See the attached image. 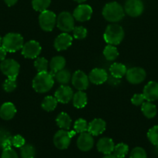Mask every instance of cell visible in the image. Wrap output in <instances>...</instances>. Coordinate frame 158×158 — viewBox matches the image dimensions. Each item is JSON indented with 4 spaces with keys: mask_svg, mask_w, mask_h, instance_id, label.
Instances as JSON below:
<instances>
[{
    "mask_svg": "<svg viewBox=\"0 0 158 158\" xmlns=\"http://www.w3.org/2000/svg\"><path fill=\"white\" fill-rule=\"evenodd\" d=\"M54 83V76L50 73L39 72L33 80V87L36 92L43 94L50 90Z\"/></svg>",
    "mask_w": 158,
    "mask_h": 158,
    "instance_id": "obj_1",
    "label": "cell"
},
{
    "mask_svg": "<svg viewBox=\"0 0 158 158\" xmlns=\"http://www.w3.org/2000/svg\"><path fill=\"white\" fill-rule=\"evenodd\" d=\"M123 8L116 2L107 3L103 8L102 15L104 18L111 23H117L119 22L124 17Z\"/></svg>",
    "mask_w": 158,
    "mask_h": 158,
    "instance_id": "obj_2",
    "label": "cell"
},
{
    "mask_svg": "<svg viewBox=\"0 0 158 158\" xmlns=\"http://www.w3.org/2000/svg\"><path fill=\"white\" fill-rule=\"evenodd\" d=\"M124 38V30L118 24H110L107 26L104 33V40L108 44L119 45Z\"/></svg>",
    "mask_w": 158,
    "mask_h": 158,
    "instance_id": "obj_3",
    "label": "cell"
},
{
    "mask_svg": "<svg viewBox=\"0 0 158 158\" xmlns=\"http://www.w3.org/2000/svg\"><path fill=\"white\" fill-rule=\"evenodd\" d=\"M2 46L9 52H15L23 46V38L20 34L9 32L2 38Z\"/></svg>",
    "mask_w": 158,
    "mask_h": 158,
    "instance_id": "obj_4",
    "label": "cell"
},
{
    "mask_svg": "<svg viewBox=\"0 0 158 158\" xmlns=\"http://www.w3.org/2000/svg\"><path fill=\"white\" fill-rule=\"evenodd\" d=\"M76 131H68L67 130H60L54 137V146L59 150H65L69 147L71 140L75 136Z\"/></svg>",
    "mask_w": 158,
    "mask_h": 158,
    "instance_id": "obj_5",
    "label": "cell"
},
{
    "mask_svg": "<svg viewBox=\"0 0 158 158\" xmlns=\"http://www.w3.org/2000/svg\"><path fill=\"white\" fill-rule=\"evenodd\" d=\"M20 64L12 59H5L0 63V70L9 79L15 80L20 73Z\"/></svg>",
    "mask_w": 158,
    "mask_h": 158,
    "instance_id": "obj_6",
    "label": "cell"
},
{
    "mask_svg": "<svg viewBox=\"0 0 158 158\" xmlns=\"http://www.w3.org/2000/svg\"><path fill=\"white\" fill-rule=\"evenodd\" d=\"M39 23L43 30L50 32L54 29L57 23V16L54 12L49 10H45L40 12L39 16Z\"/></svg>",
    "mask_w": 158,
    "mask_h": 158,
    "instance_id": "obj_7",
    "label": "cell"
},
{
    "mask_svg": "<svg viewBox=\"0 0 158 158\" xmlns=\"http://www.w3.org/2000/svg\"><path fill=\"white\" fill-rule=\"evenodd\" d=\"M74 16L68 12H62L57 18V26L64 32H69L74 28Z\"/></svg>",
    "mask_w": 158,
    "mask_h": 158,
    "instance_id": "obj_8",
    "label": "cell"
},
{
    "mask_svg": "<svg viewBox=\"0 0 158 158\" xmlns=\"http://www.w3.org/2000/svg\"><path fill=\"white\" fill-rule=\"evenodd\" d=\"M21 49L23 56L28 59H35L40 54L41 46L38 42L35 40H30L23 44Z\"/></svg>",
    "mask_w": 158,
    "mask_h": 158,
    "instance_id": "obj_9",
    "label": "cell"
},
{
    "mask_svg": "<svg viewBox=\"0 0 158 158\" xmlns=\"http://www.w3.org/2000/svg\"><path fill=\"white\" fill-rule=\"evenodd\" d=\"M144 10L143 3L141 0H127L124 11L131 17H138Z\"/></svg>",
    "mask_w": 158,
    "mask_h": 158,
    "instance_id": "obj_10",
    "label": "cell"
},
{
    "mask_svg": "<svg viewBox=\"0 0 158 158\" xmlns=\"http://www.w3.org/2000/svg\"><path fill=\"white\" fill-rule=\"evenodd\" d=\"M126 80L132 84H139L144 81L147 77L145 70L141 67H133L128 69L125 73Z\"/></svg>",
    "mask_w": 158,
    "mask_h": 158,
    "instance_id": "obj_11",
    "label": "cell"
},
{
    "mask_svg": "<svg viewBox=\"0 0 158 158\" xmlns=\"http://www.w3.org/2000/svg\"><path fill=\"white\" fill-rule=\"evenodd\" d=\"M72 84L77 90H85L89 85L88 77L81 70H77L71 78Z\"/></svg>",
    "mask_w": 158,
    "mask_h": 158,
    "instance_id": "obj_12",
    "label": "cell"
},
{
    "mask_svg": "<svg viewBox=\"0 0 158 158\" xmlns=\"http://www.w3.org/2000/svg\"><path fill=\"white\" fill-rule=\"evenodd\" d=\"M92 14V9L90 6L85 4L79 5L74 11L73 16L79 22L88 21L91 19Z\"/></svg>",
    "mask_w": 158,
    "mask_h": 158,
    "instance_id": "obj_13",
    "label": "cell"
},
{
    "mask_svg": "<svg viewBox=\"0 0 158 158\" xmlns=\"http://www.w3.org/2000/svg\"><path fill=\"white\" fill-rule=\"evenodd\" d=\"M77 146L80 151L84 152L89 151L94 146V139L92 135L89 133H81L77 140Z\"/></svg>",
    "mask_w": 158,
    "mask_h": 158,
    "instance_id": "obj_14",
    "label": "cell"
},
{
    "mask_svg": "<svg viewBox=\"0 0 158 158\" xmlns=\"http://www.w3.org/2000/svg\"><path fill=\"white\" fill-rule=\"evenodd\" d=\"M72 44V37L68 32H63L57 36L54 40V47L57 51H63Z\"/></svg>",
    "mask_w": 158,
    "mask_h": 158,
    "instance_id": "obj_15",
    "label": "cell"
},
{
    "mask_svg": "<svg viewBox=\"0 0 158 158\" xmlns=\"http://www.w3.org/2000/svg\"><path fill=\"white\" fill-rule=\"evenodd\" d=\"M55 98L61 103H68L73 98V91L68 86H60L55 92Z\"/></svg>",
    "mask_w": 158,
    "mask_h": 158,
    "instance_id": "obj_16",
    "label": "cell"
},
{
    "mask_svg": "<svg viewBox=\"0 0 158 158\" xmlns=\"http://www.w3.org/2000/svg\"><path fill=\"white\" fill-rule=\"evenodd\" d=\"M143 96L145 100L149 102L155 101L158 99V83L150 81L147 83L143 89Z\"/></svg>",
    "mask_w": 158,
    "mask_h": 158,
    "instance_id": "obj_17",
    "label": "cell"
},
{
    "mask_svg": "<svg viewBox=\"0 0 158 158\" xmlns=\"http://www.w3.org/2000/svg\"><path fill=\"white\" fill-rule=\"evenodd\" d=\"M88 79L89 81L94 84L100 85L108 80V74L105 69L95 68L91 71L88 76Z\"/></svg>",
    "mask_w": 158,
    "mask_h": 158,
    "instance_id": "obj_18",
    "label": "cell"
},
{
    "mask_svg": "<svg viewBox=\"0 0 158 158\" xmlns=\"http://www.w3.org/2000/svg\"><path fill=\"white\" fill-rule=\"evenodd\" d=\"M115 148V143L111 138L102 137L98 141L97 149L102 154H110L113 152Z\"/></svg>",
    "mask_w": 158,
    "mask_h": 158,
    "instance_id": "obj_19",
    "label": "cell"
},
{
    "mask_svg": "<svg viewBox=\"0 0 158 158\" xmlns=\"http://www.w3.org/2000/svg\"><path fill=\"white\" fill-rule=\"evenodd\" d=\"M106 127V123L103 120L100 118H97L93 120L88 124V131L92 136H98L102 134L105 131Z\"/></svg>",
    "mask_w": 158,
    "mask_h": 158,
    "instance_id": "obj_20",
    "label": "cell"
},
{
    "mask_svg": "<svg viewBox=\"0 0 158 158\" xmlns=\"http://www.w3.org/2000/svg\"><path fill=\"white\" fill-rule=\"evenodd\" d=\"M16 114V109L13 103L6 102L0 107V117L2 120H9L14 117Z\"/></svg>",
    "mask_w": 158,
    "mask_h": 158,
    "instance_id": "obj_21",
    "label": "cell"
},
{
    "mask_svg": "<svg viewBox=\"0 0 158 158\" xmlns=\"http://www.w3.org/2000/svg\"><path fill=\"white\" fill-rule=\"evenodd\" d=\"M65 64H66V61L63 56H54V58H52V60H50V63L51 75L54 77V75L58 71L61 70L64 68Z\"/></svg>",
    "mask_w": 158,
    "mask_h": 158,
    "instance_id": "obj_22",
    "label": "cell"
},
{
    "mask_svg": "<svg viewBox=\"0 0 158 158\" xmlns=\"http://www.w3.org/2000/svg\"><path fill=\"white\" fill-rule=\"evenodd\" d=\"M109 71L111 73L112 77L117 79H121L124 75H125L127 72V69L125 65L122 63H115L111 65L109 68Z\"/></svg>",
    "mask_w": 158,
    "mask_h": 158,
    "instance_id": "obj_23",
    "label": "cell"
},
{
    "mask_svg": "<svg viewBox=\"0 0 158 158\" xmlns=\"http://www.w3.org/2000/svg\"><path fill=\"white\" fill-rule=\"evenodd\" d=\"M88 102L87 94L81 90H79L73 96V104L76 108H83L86 106Z\"/></svg>",
    "mask_w": 158,
    "mask_h": 158,
    "instance_id": "obj_24",
    "label": "cell"
},
{
    "mask_svg": "<svg viewBox=\"0 0 158 158\" xmlns=\"http://www.w3.org/2000/svg\"><path fill=\"white\" fill-rule=\"evenodd\" d=\"M57 126L62 130H69L71 126V119L66 113H60L56 118Z\"/></svg>",
    "mask_w": 158,
    "mask_h": 158,
    "instance_id": "obj_25",
    "label": "cell"
},
{
    "mask_svg": "<svg viewBox=\"0 0 158 158\" xmlns=\"http://www.w3.org/2000/svg\"><path fill=\"white\" fill-rule=\"evenodd\" d=\"M141 110L143 115L149 119L153 118L156 114V106L149 101L143 103L141 106Z\"/></svg>",
    "mask_w": 158,
    "mask_h": 158,
    "instance_id": "obj_26",
    "label": "cell"
},
{
    "mask_svg": "<svg viewBox=\"0 0 158 158\" xmlns=\"http://www.w3.org/2000/svg\"><path fill=\"white\" fill-rule=\"evenodd\" d=\"M57 103H58V101L55 98V97L47 96V97H46L43 99L41 106L44 110L50 112V111H53L55 109L57 105Z\"/></svg>",
    "mask_w": 158,
    "mask_h": 158,
    "instance_id": "obj_27",
    "label": "cell"
},
{
    "mask_svg": "<svg viewBox=\"0 0 158 158\" xmlns=\"http://www.w3.org/2000/svg\"><path fill=\"white\" fill-rule=\"evenodd\" d=\"M57 81L60 84H68L71 80V73L68 69H61L54 75Z\"/></svg>",
    "mask_w": 158,
    "mask_h": 158,
    "instance_id": "obj_28",
    "label": "cell"
},
{
    "mask_svg": "<svg viewBox=\"0 0 158 158\" xmlns=\"http://www.w3.org/2000/svg\"><path fill=\"white\" fill-rule=\"evenodd\" d=\"M103 54L104 56L105 57V59L107 60H108V61H113V60H115L118 57L119 52H118L117 49L114 46L108 44L105 48V49H104Z\"/></svg>",
    "mask_w": 158,
    "mask_h": 158,
    "instance_id": "obj_29",
    "label": "cell"
},
{
    "mask_svg": "<svg viewBox=\"0 0 158 158\" xmlns=\"http://www.w3.org/2000/svg\"><path fill=\"white\" fill-rule=\"evenodd\" d=\"M128 152L129 147L125 143H119L117 145H115L113 153L118 158H124L127 155Z\"/></svg>",
    "mask_w": 158,
    "mask_h": 158,
    "instance_id": "obj_30",
    "label": "cell"
},
{
    "mask_svg": "<svg viewBox=\"0 0 158 158\" xmlns=\"http://www.w3.org/2000/svg\"><path fill=\"white\" fill-rule=\"evenodd\" d=\"M50 2L51 0H33L32 6L36 11L41 12L47 9Z\"/></svg>",
    "mask_w": 158,
    "mask_h": 158,
    "instance_id": "obj_31",
    "label": "cell"
},
{
    "mask_svg": "<svg viewBox=\"0 0 158 158\" xmlns=\"http://www.w3.org/2000/svg\"><path fill=\"white\" fill-rule=\"evenodd\" d=\"M36 150L33 146L25 144L20 148V155L22 158H33L35 157Z\"/></svg>",
    "mask_w": 158,
    "mask_h": 158,
    "instance_id": "obj_32",
    "label": "cell"
},
{
    "mask_svg": "<svg viewBox=\"0 0 158 158\" xmlns=\"http://www.w3.org/2000/svg\"><path fill=\"white\" fill-rule=\"evenodd\" d=\"M147 137L152 144L158 147V125L153 127L149 130L147 133Z\"/></svg>",
    "mask_w": 158,
    "mask_h": 158,
    "instance_id": "obj_33",
    "label": "cell"
},
{
    "mask_svg": "<svg viewBox=\"0 0 158 158\" xmlns=\"http://www.w3.org/2000/svg\"><path fill=\"white\" fill-rule=\"evenodd\" d=\"M34 66L39 72H46L48 69V61L43 57H39L34 62Z\"/></svg>",
    "mask_w": 158,
    "mask_h": 158,
    "instance_id": "obj_34",
    "label": "cell"
},
{
    "mask_svg": "<svg viewBox=\"0 0 158 158\" xmlns=\"http://www.w3.org/2000/svg\"><path fill=\"white\" fill-rule=\"evenodd\" d=\"M88 123H87V121L84 119H78L75 121L74 125V131H76V133H81L86 132L88 131Z\"/></svg>",
    "mask_w": 158,
    "mask_h": 158,
    "instance_id": "obj_35",
    "label": "cell"
},
{
    "mask_svg": "<svg viewBox=\"0 0 158 158\" xmlns=\"http://www.w3.org/2000/svg\"><path fill=\"white\" fill-rule=\"evenodd\" d=\"M129 158H147V155L143 148L136 147L132 150Z\"/></svg>",
    "mask_w": 158,
    "mask_h": 158,
    "instance_id": "obj_36",
    "label": "cell"
},
{
    "mask_svg": "<svg viewBox=\"0 0 158 158\" xmlns=\"http://www.w3.org/2000/svg\"><path fill=\"white\" fill-rule=\"evenodd\" d=\"M73 35L77 40H83L87 36V29L83 26H77L73 29Z\"/></svg>",
    "mask_w": 158,
    "mask_h": 158,
    "instance_id": "obj_37",
    "label": "cell"
},
{
    "mask_svg": "<svg viewBox=\"0 0 158 158\" xmlns=\"http://www.w3.org/2000/svg\"><path fill=\"white\" fill-rule=\"evenodd\" d=\"M16 80H14V79L8 78L7 80H5L4 83H3V89L7 93H10L14 91L15 89V88H16Z\"/></svg>",
    "mask_w": 158,
    "mask_h": 158,
    "instance_id": "obj_38",
    "label": "cell"
},
{
    "mask_svg": "<svg viewBox=\"0 0 158 158\" xmlns=\"http://www.w3.org/2000/svg\"><path fill=\"white\" fill-rule=\"evenodd\" d=\"M12 146L15 148H21L22 147L25 145V139L20 135H15L12 137Z\"/></svg>",
    "mask_w": 158,
    "mask_h": 158,
    "instance_id": "obj_39",
    "label": "cell"
},
{
    "mask_svg": "<svg viewBox=\"0 0 158 158\" xmlns=\"http://www.w3.org/2000/svg\"><path fill=\"white\" fill-rule=\"evenodd\" d=\"M1 158H19V157L17 153L11 148L3 150Z\"/></svg>",
    "mask_w": 158,
    "mask_h": 158,
    "instance_id": "obj_40",
    "label": "cell"
},
{
    "mask_svg": "<svg viewBox=\"0 0 158 158\" xmlns=\"http://www.w3.org/2000/svg\"><path fill=\"white\" fill-rule=\"evenodd\" d=\"M144 100H145V97H144L143 94H135L133 95V97H132L131 102L133 105L135 106H139V105H142L144 103Z\"/></svg>",
    "mask_w": 158,
    "mask_h": 158,
    "instance_id": "obj_41",
    "label": "cell"
},
{
    "mask_svg": "<svg viewBox=\"0 0 158 158\" xmlns=\"http://www.w3.org/2000/svg\"><path fill=\"white\" fill-rule=\"evenodd\" d=\"M10 137H12V136L9 131L4 129H0V148H2V146L5 140L10 138Z\"/></svg>",
    "mask_w": 158,
    "mask_h": 158,
    "instance_id": "obj_42",
    "label": "cell"
},
{
    "mask_svg": "<svg viewBox=\"0 0 158 158\" xmlns=\"http://www.w3.org/2000/svg\"><path fill=\"white\" fill-rule=\"evenodd\" d=\"M6 53H7V51L2 46H0V63L6 59Z\"/></svg>",
    "mask_w": 158,
    "mask_h": 158,
    "instance_id": "obj_43",
    "label": "cell"
},
{
    "mask_svg": "<svg viewBox=\"0 0 158 158\" xmlns=\"http://www.w3.org/2000/svg\"><path fill=\"white\" fill-rule=\"evenodd\" d=\"M4 1L8 6H12L17 2L18 0H4Z\"/></svg>",
    "mask_w": 158,
    "mask_h": 158,
    "instance_id": "obj_44",
    "label": "cell"
},
{
    "mask_svg": "<svg viewBox=\"0 0 158 158\" xmlns=\"http://www.w3.org/2000/svg\"><path fill=\"white\" fill-rule=\"evenodd\" d=\"M102 158H118L117 157H116L115 154H106V155L104 157Z\"/></svg>",
    "mask_w": 158,
    "mask_h": 158,
    "instance_id": "obj_45",
    "label": "cell"
},
{
    "mask_svg": "<svg viewBox=\"0 0 158 158\" xmlns=\"http://www.w3.org/2000/svg\"><path fill=\"white\" fill-rule=\"evenodd\" d=\"M74 1L77 2H78V3H82V2H84L86 1V0H74Z\"/></svg>",
    "mask_w": 158,
    "mask_h": 158,
    "instance_id": "obj_46",
    "label": "cell"
},
{
    "mask_svg": "<svg viewBox=\"0 0 158 158\" xmlns=\"http://www.w3.org/2000/svg\"><path fill=\"white\" fill-rule=\"evenodd\" d=\"M2 39L1 36H0V46H1L2 45Z\"/></svg>",
    "mask_w": 158,
    "mask_h": 158,
    "instance_id": "obj_47",
    "label": "cell"
},
{
    "mask_svg": "<svg viewBox=\"0 0 158 158\" xmlns=\"http://www.w3.org/2000/svg\"><path fill=\"white\" fill-rule=\"evenodd\" d=\"M33 158H34V157H33Z\"/></svg>",
    "mask_w": 158,
    "mask_h": 158,
    "instance_id": "obj_48",
    "label": "cell"
}]
</instances>
